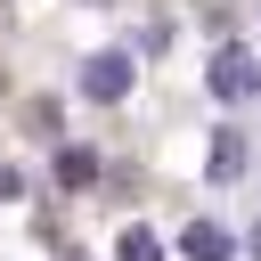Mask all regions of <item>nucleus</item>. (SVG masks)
<instances>
[{"label": "nucleus", "instance_id": "4", "mask_svg": "<svg viewBox=\"0 0 261 261\" xmlns=\"http://www.w3.org/2000/svg\"><path fill=\"white\" fill-rule=\"evenodd\" d=\"M245 171V130H212V179H237Z\"/></svg>", "mask_w": 261, "mask_h": 261}, {"label": "nucleus", "instance_id": "6", "mask_svg": "<svg viewBox=\"0 0 261 261\" xmlns=\"http://www.w3.org/2000/svg\"><path fill=\"white\" fill-rule=\"evenodd\" d=\"M114 261H163V237H155V228H122Z\"/></svg>", "mask_w": 261, "mask_h": 261}, {"label": "nucleus", "instance_id": "1", "mask_svg": "<svg viewBox=\"0 0 261 261\" xmlns=\"http://www.w3.org/2000/svg\"><path fill=\"white\" fill-rule=\"evenodd\" d=\"M253 90H261V57H253L245 41H220V49H212V98L237 106V98H253Z\"/></svg>", "mask_w": 261, "mask_h": 261}, {"label": "nucleus", "instance_id": "3", "mask_svg": "<svg viewBox=\"0 0 261 261\" xmlns=\"http://www.w3.org/2000/svg\"><path fill=\"white\" fill-rule=\"evenodd\" d=\"M179 253H188V261H228V253H237V237H228L220 220H196V228L179 237Z\"/></svg>", "mask_w": 261, "mask_h": 261}, {"label": "nucleus", "instance_id": "2", "mask_svg": "<svg viewBox=\"0 0 261 261\" xmlns=\"http://www.w3.org/2000/svg\"><path fill=\"white\" fill-rule=\"evenodd\" d=\"M82 90H90L98 106H114V98L130 90V49H98V57L82 65Z\"/></svg>", "mask_w": 261, "mask_h": 261}, {"label": "nucleus", "instance_id": "5", "mask_svg": "<svg viewBox=\"0 0 261 261\" xmlns=\"http://www.w3.org/2000/svg\"><path fill=\"white\" fill-rule=\"evenodd\" d=\"M57 179H65V188L98 179V155H90V147H57Z\"/></svg>", "mask_w": 261, "mask_h": 261}]
</instances>
